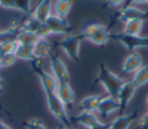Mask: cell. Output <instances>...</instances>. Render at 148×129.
<instances>
[{
	"instance_id": "6da1fadb",
	"label": "cell",
	"mask_w": 148,
	"mask_h": 129,
	"mask_svg": "<svg viewBox=\"0 0 148 129\" xmlns=\"http://www.w3.org/2000/svg\"><path fill=\"white\" fill-rule=\"evenodd\" d=\"M124 79L119 76H117L114 72H112L110 69H108L105 65H99V71L96 77L95 84H101L109 96L116 98L120 91V87L124 84Z\"/></svg>"
},
{
	"instance_id": "7a4b0ae2",
	"label": "cell",
	"mask_w": 148,
	"mask_h": 129,
	"mask_svg": "<svg viewBox=\"0 0 148 129\" xmlns=\"http://www.w3.org/2000/svg\"><path fill=\"white\" fill-rule=\"evenodd\" d=\"M80 35L83 41H89L90 43L98 46H104L112 37V34L110 33L109 27H106L103 23L87 24L82 29Z\"/></svg>"
},
{
	"instance_id": "3957f363",
	"label": "cell",
	"mask_w": 148,
	"mask_h": 129,
	"mask_svg": "<svg viewBox=\"0 0 148 129\" xmlns=\"http://www.w3.org/2000/svg\"><path fill=\"white\" fill-rule=\"evenodd\" d=\"M46 98V105L50 110V113L57 119L65 128H72V120L67 115V110L65 105L60 101V99L57 96V94H49L45 95Z\"/></svg>"
},
{
	"instance_id": "277c9868",
	"label": "cell",
	"mask_w": 148,
	"mask_h": 129,
	"mask_svg": "<svg viewBox=\"0 0 148 129\" xmlns=\"http://www.w3.org/2000/svg\"><path fill=\"white\" fill-rule=\"evenodd\" d=\"M82 41L83 40H82L80 34L67 35L58 43V45L71 60L79 62V59H80V45H81Z\"/></svg>"
},
{
	"instance_id": "5b68a950",
	"label": "cell",
	"mask_w": 148,
	"mask_h": 129,
	"mask_svg": "<svg viewBox=\"0 0 148 129\" xmlns=\"http://www.w3.org/2000/svg\"><path fill=\"white\" fill-rule=\"evenodd\" d=\"M111 38H114L118 43H120L124 48H126L130 51H134L141 48H148V36H130L120 33L112 35Z\"/></svg>"
},
{
	"instance_id": "8992f818",
	"label": "cell",
	"mask_w": 148,
	"mask_h": 129,
	"mask_svg": "<svg viewBox=\"0 0 148 129\" xmlns=\"http://www.w3.org/2000/svg\"><path fill=\"white\" fill-rule=\"evenodd\" d=\"M50 67L53 77L57 79L58 84H69L71 83V76L69 71L67 69V65L64 63V60L58 57L57 55H53L50 57Z\"/></svg>"
},
{
	"instance_id": "52a82bcc",
	"label": "cell",
	"mask_w": 148,
	"mask_h": 129,
	"mask_svg": "<svg viewBox=\"0 0 148 129\" xmlns=\"http://www.w3.org/2000/svg\"><path fill=\"white\" fill-rule=\"evenodd\" d=\"M116 20L121 22H127L132 20H148V12L142 10L138 6H123L116 13Z\"/></svg>"
},
{
	"instance_id": "ba28073f",
	"label": "cell",
	"mask_w": 148,
	"mask_h": 129,
	"mask_svg": "<svg viewBox=\"0 0 148 129\" xmlns=\"http://www.w3.org/2000/svg\"><path fill=\"white\" fill-rule=\"evenodd\" d=\"M35 72H36V74L38 76V78L40 80V85L43 87V91H44L45 95L54 94L57 92L58 81L53 77V74L44 71L39 65H36L35 66Z\"/></svg>"
},
{
	"instance_id": "9c48e42d",
	"label": "cell",
	"mask_w": 148,
	"mask_h": 129,
	"mask_svg": "<svg viewBox=\"0 0 148 129\" xmlns=\"http://www.w3.org/2000/svg\"><path fill=\"white\" fill-rule=\"evenodd\" d=\"M44 23L49 27V29L51 30L52 35L57 34V35H65V36H67L69 34V31L72 30V27L67 22V20L62 19V17H59L56 14H51L50 17Z\"/></svg>"
},
{
	"instance_id": "30bf717a",
	"label": "cell",
	"mask_w": 148,
	"mask_h": 129,
	"mask_svg": "<svg viewBox=\"0 0 148 129\" xmlns=\"http://www.w3.org/2000/svg\"><path fill=\"white\" fill-rule=\"evenodd\" d=\"M136 87L133 85V83L131 80H125L123 86L120 87V91L117 95V100L119 102L120 106V110H125L127 108V106L130 105V102L132 101L134 94H135Z\"/></svg>"
},
{
	"instance_id": "8fae6325",
	"label": "cell",
	"mask_w": 148,
	"mask_h": 129,
	"mask_svg": "<svg viewBox=\"0 0 148 129\" xmlns=\"http://www.w3.org/2000/svg\"><path fill=\"white\" fill-rule=\"evenodd\" d=\"M117 110H120V106L116 98H112L109 95L102 96L99 105H98V109H97V113L99 114V116L102 119L109 117V115H111L112 113H114Z\"/></svg>"
},
{
	"instance_id": "7c38bea8",
	"label": "cell",
	"mask_w": 148,
	"mask_h": 129,
	"mask_svg": "<svg viewBox=\"0 0 148 129\" xmlns=\"http://www.w3.org/2000/svg\"><path fill=\"white\" fill-rule=\"evenodd\" d=\"M142 66V56L138 52H131L126 56V58L123 62L121 71L123 73H135L140 67Z\"/></svg>"
},
{
	"instance_id": "4fadbf2b",
	"label": "cell",
	"mask_w": 148,
	"mask_h": 129,
	"mask_svg": "<svg viewBox=\"0 0 148 129\" xmlns=\"http://www.w3.org/2000/svg\"><path fill=\"white\" fill-rule=\"evenodd\" d=\"M56 94L60 99V101L65 105L66 108L73 107V105L75 102V93H74L71 84H58Z\"/></svg>"
},
{
	"instance_id": "5bb4252c",
	"label": "cell",
	"mask_w": 148,
	"mask_h": 129,
	"mask_svg": "<svg viewBox=\"0 0 148 129\" xmlns=\"http://www.w3.org/2000/svg\"><path fill=\"white\" fill-rule=\"evenodd\" d=\"M101 99H102V95H97V94L84 96L83 99H81V101L79 102V106H77L80 113H82V112H86V113H97Z\"/></svg>"
},
{
	"instance_id": "9a60e30c",
	"label": "cell",
	"mask_w": 148,
	"mask_h": 129,
	"mask_svg": "<svg viewBox=\"0 0 148 129\" xmlns=\"http://www.w3.org/2000/svg\"><path fill=\"white\" fill-rule=\"evenodd\" d=\"M139 117V112L134 110L127 115H120L110 123V129H128L132 123Z\"/></svg>"
},
{
	"instance_id": "2e32d148",
	"label": "cell",
	"mask_w": 148,
	"mask_h": 129,
	"mask_svg": "<svg viewBox=\"0 0 148 129\" xmlns=\"http://www.w3.org/2000/svg\"><path fill=\"white\" fill-rule=\"evenodd\" d=\"M51 7H52V3L50 0H42L35 8V10L31 13V15L37 20L39 21L40 23H44L49 17L50 15L52 14L51 13Z\"/></svg>"
},
{
	"instance_id": "e0dca14e",
	"label": "cell",
	"mask_w": 148,
	"mask_h": 129,
	"mask_svg": "<svg viewBox=\"0 0 148 129\" xmlns=\"http://www.w3.org/2000/svg\"><path fill=\"white\" fill-rule=\"evenodd\" d=\"M34 56L36 59H43L52 56V44L47 40H38L34 45Z\"/></svg>"
},
{
	"instance_id": "ac0fdd59",
	"label": "cell",
	"mask_w": 148,
	"mask_h": 129,
	"mask_svg": "<svg viewBox=\"0 0 148 129\" xmlns=\"http://www.w3.org/2000/svg\"><path fill=\"white\" fill-rule=\"evenodd\" d=\"M72 121L76 122V123H79V124H81V126H83L88 129H90L91 127H94L95 124L101 122L98 116L95 113H86V112H82V113L77 114L75 117H73Z\"/></svg>"
},
{
	"instance_id": "d6986e66",
	"label": "cell",
	"mask_w": 148,
	"mask_h": 129,
	"mask_svg": "<svg viewBox=\"0 0 148 129\" xmlns=\"http://www.w3.org/2000/svg\"><path fill=\"white\" fill-rule=\"evenodd\" d=\"M143 24L145 21L142 20H132V21H127L124 23V28H123V34L124 35H130V36H139L143 29Z\"/></svg>"
},
{
	"instance_id": "ffe728a7",
	"label": "cell",
	"mask_w": 148,
	"mask_h": 129,
	"mask_svg": "<svg viewBox=\"0 0 148 129\" xmlns=\"http://www.w3.org/2000/svg\"><path fill=\"white\" fill-rule=\"evenodd\" d=\"M14 55H15V57L17 59L28 60V62H36L37 60L35 58V56H34V46H30V45L18 44Z\"/></svg>"
},
{
	"instance_id": "44dd1931",
	"label": "cell",
	"mask_w": 148,
	"mask_h": 129,
	"mask_svg": "<svg viewBox=\"0 0 148 129\" xmlns=\"http://www.w3.org/2000/svg\"><path fill=\"white\" fill-rule=\"evenodd\" d=\"M133 83V85L139 88V87H142L145 86L146 84H148V64H145L142 65L134 74H133V78L131 80Z\"/></svg>"
},
{
	"instance_id": "7402d4cb",
	"label": "cell",
	"mask_w": 148,
	"mask_h": 129,
	"mask_svg": "<svg viewBox=\"0 0 148 129\" xmlns=\"http://www.w3.org/2000/svg\"><path fill=\"white\" fill-rule=\"evenodd\" d=\"M73 7V2L69 0H58L54 2V14L58 15L59 17L66 19L68 16V14L71 13Z\"/></svg>"
},
{
	"instance_id": "603a6c76",
	"label": "cell",
	"mask_w": 148,
	"mask_h": 129,
	"mask_svg": "<svg viewBox=\"0 0 148 129\" xmlns=\"http://www.w3.org/2000/svg\"><path fill=\"white\" fill-rule=\"evenodd\" d=\"M37 41H38V37L35 33H30V31H25V30H20L17 38H16V42L18 44L30 45V46H34L37 43Z\"/></svg>"
},
{
	"instance_id": "cb8c5ba5",
	"label": "cell",
	"mask_w": 148,
	"mask_h": 129,
	"mask_svg": "<svg viewBox=\"0 0 148 129\" xmlns=\"http://www.w3.org/2000/svg\"><path fill=\"white\" fill-rule=\"evenodd\" d=\"M21 30V27L18 26H13L3 31H0V44L6 43V42H13L16 41L17 35Z\"/></svg>"
},
{
	"instance_id": "d4e9b609",
	"label": "cell",
	"mask_w": 148,
	"mask_h": 129,
	"mask_svg": "<svg viewBox=\"0 0 148 129\" xmlns=\"http://www.w3.org/2000/svg\"><path fill=\"white\" fill-rule=\"evenodd\" d=\"M40 26V22L37 21L31 14L23 21V23L20 26L21 27V30H25V31H30V33H35L37 31V29L39 28Z\"/></svg>"
},
{
	"instance_id": "484cf974",
	"label": "cell",
	"mask_w": 148,
	"mask_h": 129,
	"mask_svg": "<svg viewBox=\"0 0 148 129\" xmlns=\"http://www.w3.org/2000/svg\"><path fill=\"white\" fill-rule=\"evenodd\" d=\"M25 15H30L31 13V2L29 0H15V8Z\"/></svg>"
},
{
	"instance_id": "4316f807",
	"label": "cell",
	"mask_w": 148,
	"mask_h": 129,
	"mask_svg": "<svg viewBox=\"0 0 148 129\" xmlns=\"http://www.w3.org/2000/svg\"><path fill=\"white\" fill-rule=\"evenodd\" d=\"M18 43L16 41L13 42H6L0 44V55H7V53H15V50L17 48Z\"/></svg>"
},
{
	"instance_id": "83f0119b",
	"label": "cell",
	"mask_w": 148,
	"mask_h": 129,
	"mask_svg": "<svg viewBox=\"0 0 148 129\" xmlns=\"http://www.w3.org/2000/svg\"><path fill=\"white\" fill-rule=\"evenodd\" d=\"M17 58L14 53H7V55H0V69L1 67H9L12 66Z\"/></svg>"
},
{
	"instance_id": "f1b7e54d",
	"label": "cell",
	"mask_w": 148,
	"mask_h": 129,
	"mask_svg": "<svg viewBox=\"0 0 148 129\" xmlns=\"http://www.w3.org/2000/svg\"><path fill=\"white\" fill-rule=\"evenodd\" d=\"M25 128L27 129H47V127L45 126V123L40 119H38V117L30 119L25 123Z\"/></svg>"
},
{
	"instance_id": "f546056e",
	"label": "cell",
	"mask_w": 148,
	"mask_h": 129,
	"mask_svg": "<svg viewBox=\"0 0 148 129\" xmlns=\"http://www.w3.org/2000/svg\"><path fill=\"white\" fill-rule=\"evenodd\" d=\"M36 35H37L38 40H47V37L52 35V33H51V30L49 29V27L45 23H40L39 28L36 31Z\"/></svg>"
},
{
	"instance_id": "4dcf8cb0",
	"label": "cell",
	"mask_w": 148,
	"mask_h": 129,
	"mask_svg": "<svg viewBox=\"0 0 148 129\" xmlns=\"http://www.w3.org/2000/svg\"><path fill=\"white\" fill-rule=\"evenodd\" d=\"M0 7L5 9H14L15 0H0Z\"/></svg>"
},
{
	"instance_id": "1f68e13d",
	"label": "cell",
	"mask_w": 148,
	"mask_h": 129,
	"mask_svg": "<svg viewBox=\"0 0 148 129\" xmlns=\"http://www.w3.org/2000/svg\"><path fill=\"white\" fill-rule=\"evenodd\" d=\"M90 129H110V123H104L101 121L97 124H95L94 127H91Z\"/></svg>"
},
{
	"instance_id": "d6a6232c",
	"label": "cell",
	"mask_w": 148,
	"mask_h": 129,
	"mask_svg": "<svg viewBox=\"0 0 148 129\" xmlns=\"http://www.w3.org/2000/svg\"><path fill=\"white\" fill-rule=\"evenodd\" d=\"M139 124H148V110H147L146 114H143V115L141 116Z\"/></svg>"
},
{
	"instance_id": "836d02e7",
	"label": "cell",
	"mask_w": 148,
	"mask_h": 129,
	"mask_svg": "<svg viewBox=\"0 0 148 129\" xmlns=\"http://www.w3.org/2000/svg\"><path fill=\"white\" fill-rule=\"evenodd\" d=\"M0 129H12L10 127H8L6 123H3L1 120H0Z\"/></svg>"
},
{
	"instance_id": "e575fe53",
	"label": "cell",
	"mask_w": 148,
	"mask_h": 129,
	"mask_svg": "<svg viewBox=\"0 0 148 129\" xmlns=\"http://www.w3.org/2000/svg\"><path fill=\"white\" fill-rule=\"evenodd\" d=\"M139 129H148V124H139Z\"/></svg>"
},
{
	"instance_id": "d590c367",
	"label": "cell",
	"mask_w": 148,
	"mask_h": 129,
	"mask_svg": "<svg viewBox=\"0 0 148 129\" xmlns=\"http://www.w3.org/2000/svg\"><path fill=\"white\" fill-rule=\"evenodd\" d=\"M2 86H3V80L0 78V88H1V89H2Z\"/></svg>"
},
{
	"instance_id": "8d00e7d4",
	"label": "cell",
	"mask_w": 148,
	"mask_h": 129,
	"mask_svg": "<svg viewBox=\"0 0 148 129\" xmlns=\"http://www.w3.org/2000/svg\"><path fill=\"white\" fill-rule=\"evenodd\" d=\"M146 105H147V110H148V95H147V100H146Z\"/></svg>"
},
{
	"instance_id": "74e56055",
	"label": "cell",
	"mask_w": 148,
	"mask_h": 129,
	"mask_svg": "<svg viewBox=\"0 0 148 129\" xmlns=\"http://www.w3.org/2000/svg\"><path fill=\"white\" fill-rule=\"evenodd\" d=\"M61 129H73V128H65V127H62Z\"/></svg>"
},
{
	"instance_id": "f35d334b",
	"label": "cell",
	"mask_w": 148,
	"mask_h": 129,
	"mask_svg": "<svg viewBox=\"0 0 148 129\" xmlns=\"http://www.w3.org/2000/svg\"><path fill=\"white\" fill-rule=\"evenodd\" d=\"M142 2H145V3H148V1H142Z\"/></svg>"
},
{
	"instance_id": "ab89813d",
	"label": "cell",
	"mask_w": 148,
	"mask_h": 129,
	"mask_svg": "<svg viewBox=\"0 0 148 129\" xmlns=\"http://www.w3.org/2000/svg\"><path fill=\"white\" fill-rule=\"evenodd\" d=\"M0 92H1V88H0Z\"/></svg>"
}]
</instances>
